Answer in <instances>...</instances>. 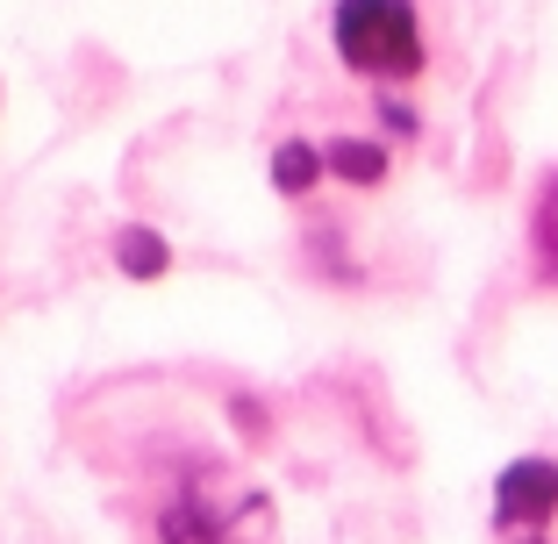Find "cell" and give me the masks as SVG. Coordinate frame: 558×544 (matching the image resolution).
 <instances>
[{
  "instance_id": "obj_2",
  "label": "cell",
  "mask_w": 558,
  "mask_h": 544,
  "mask_svg": "<svg viewBox=\"0 0 558 544\" xmlns=\"http://www.w3.org/2000/svg\"><path fill=\"white\" fill-rule=\"evenodd\" d=\"M329 50L351 80L415 86L429 72V29L415 0H329Z\"/></svg>"
},
{
  "instance_id": "obj_8",
  "label": "cell",
  "mask_w": 558,
  "mask_h": 544,
  "mask_svg": "<svg viewBox=\"0 0 558 544\" xmlns=\"http://www.w3.org/2000/svg\"><path fill=\"white\" fill-rule=\"evenodd\" d=\"M373 108H379V130H387V136H401V144H415V136H423V116L401 100V86H379Z\"/></svg>"
},
{
  "instance_id": "obj_1",
  "label": "cell",
  "mask_w": 558,
  "mask_h": 544,
  "mask_svg": "<svg viewBox=\"0 0 558 544\" xmlns=\"http://www.w3.org/2000/svg\"><path fill=\"white\" fill-rule=\"evenodd\" d=\"M150 544H272V495L222 459H180L150 501Z\"/></svg>"
},
{
  "instance_id": "obj_9",
  "label": "cell",
  "mask_w": 558,
  "mask_h": 544,
  "mask_svg": "<svg viewBox=\"0 0 558 544\" xmlns=\"http://www.w3.org/2000/svg\"><path fill=\"white\" fill-rule=\"evenodd\" d=\"M515 544H551V537H544V530H523V537H515Z\"/></svg>"
},
{
  "instance_id": "obj_4",
  "label": "cell",
  "mask_w": 558,
  "mask_h": 544,
  "mask_svg": "<svg viewBox=\"0 0 558 544\" xmlns=\"http://www.w3.org/2000/svg\"><path fill=\"white\" fill-rule=\"evenodd\" d=\"M323 158H329V180H344V186H387V172H395L387 136H329Z\"/></svg>"
},
{
  "instance_id": "obj_3",
  "label": "cell",
  "mask_w": 558,
  "mask_h": 544,
  "mask_svg": "<svg viewBox=\"0 0 558 544\" xmlns=\"http://www.w3.org/2000/svg\"><path fill=\"white\" fill-rule=\"evenodd\" d=\"M558 516V459H509L501 466V480H494V530H509V537H523V530H544Z\"/></svg>"
},
{
  "instance_id": "obj_7",
  "label": "cell",
  "mask_w": 558,
  "mask_h": 544,
  "mask_svg": "<svg viewBox=\"0 0 558 544\" xmlns=\"http://www.w3.org/2000/svg\"><path fill=\"white\" fill-rule=\"evenodd\" d=\"M116 265H122V273H136V280H158L165 265H172V244H165L158 230H144V222H136V230L116 237Z\"/></svg>"
},
{
  "instance_id": "obj_6",
  "label": "cell",
  "mask_w": 558,
  "mask_h": 544,
  "mask_svg": "<svg viewBox=\"0 0 558 544\" xmlns=\"http://www.w3.org/2000/svg\"><path fill=\"white\" fill-rule=\"evenodd\" d=\"M530 258H537V280L558 287V166L537 180V201H530Z\"/></svg>"
},
{
  "instance_id": "obj_5",
  "label": "cell",
  "mask_w": 558,
  "mask_h": 544,
  "mask_svg": "<svg viewBox=\"0 0 558 544\" xmlns=\"http://www.w3.org/2000/svg\"><path fill=\"white\" fill-rule=\"evenodd\" d=\"M323 180H329V158H323L315 136H287V144H272V186L287 201H308Z\"/></svg>"
}]
</instances>
